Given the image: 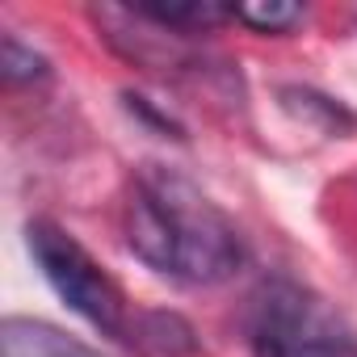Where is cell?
<instances>
[{
  "label": "cell",
  "mask_w": 357,
  "mask_h": 357,
  "mask_svg": "<svg viewBox=\"0 0 357 357\" xmlns=\"http://www.w3.org/2000/svg\"><path fill=\"white\" fill-rule=\"evenodd\" d=\"M135 336H139L143 344L168 353V357L194 353V344H198V340H194V328H190L181 315H168V311H147V315L135 324Z\"/></svg>",
  "instance_id": "cell-6"
},
{
  "label": "cell",
  "mask_w": 357,
  "mask_h": 357,
  "mask_svg": "<svg viewBox=\"0 0 357 357\" xmlns=\"http://www.w3.org/2000/svg\"><path fill=\"white\" fill-rule=\"evenodd\" d=\"M126 244L147 269L185 286L227 282L244 261V244L227 215L190 176L164 164H143L130 181Z\"/></svg>",
  "instance_id": "cell-1"
},
{
  "label": "cell",
  "mask_w": 357,
  "mask_h": 357,
  "mask_svg": "<svg viewBox=\"0 0 357 357\" xmlns=\"http://www.w3.org/2000/svg\"><path fill=\"white\" fill-rule=\"evenodd\" d=\"M0 72H5L9 84H38L51 76V63L34 47H26L17 34H5V43H0Z\"/></svg>",
  "instance_id": "cell-8"
},
{
  "label": "cell",
  "mask_w": 357,
  "mask_h": 357,
  "mask_svg": "<svg viewBox=\"0 0 357 357\" xmlns=\"http://www.w3.org/2000/svg\"><path fill=\"white\" fill-rule=\"evenodd\" d=\"M30 252L51 282V290L101 332H126V294L105 273V265L59 223H30Z\"/></svg>",
  "instance_id": "cell-3"
},
{
  "label": "cell",
  "mask_w": 357,
  "mask_h": 357,
  "mask_svg": "<svg viewBox=\"0 0 357 357\" xmlns=\"http://www.w3.org/2000/svg\"><path fill=\"white\" fill-rule=\"evenodd\" d=\"M143 22L176 34V38H194V34H206L223 22H231V9L223 5H202V0H194V5H139L135 9Z\"/></svg>",
  "instance_id": "cell-5"
},
{
  "label": "cell",
  "mask_w": 357,
  "mask_h": 357,
  "mask_svg": "<svg viewBox=\"0 0 357 357\" xmlns=\"http://www.w3.org/2000/svg\"><path fill=\"white\" fill-rule=\"evenodd\" d=\"M307 9L303 5H282V0H261V5H236L231 22L257 30V34H290L294 26H303Z\"/></svg>",
  "instance_id": "cell-7"
},
{
  "label": "cell",
  "mask_w": 357,
  "mask_h": 357,
  "mask_svg": "<svg viewBox=\"0 0 357 357\" xmlns=\"http://www.w3.org/2000/svg\"><path fill=\"white\" fill-rule=\"evenodd\" d=\"M248 340L257 357H357L344 319L298 282H269L252 298Z\"/></svg>",
  "instance_id": "cell-2"
},
{
  "label": "cell",
  "mask_w": 357,
  "mask_h": 357,
  "mask_svg": "<svg viewBox=\"0 0 357 357\" xmlns=\"http://www.w3.org/2000/svg\"><path fill=\"white\" fill-rule=\"evenodd\" d=\"M0 357H101V353L47 319L9 315L0 324Z\"/></svg>",
  "instance_id": "cell-4"
}]
</instances>
